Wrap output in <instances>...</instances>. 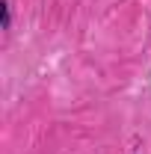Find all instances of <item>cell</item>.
I'll return each mask as SVG.
<instances>
[{
    "label": "cell",
    "mask_w": 151,
    "mask_h": 154,
    "mask_svg": "<svg viewBox=\"0 0 151 154\" xmlns=\"http://www.w3.org/2000/svg\"><path fill=\"white\" fill-rule=\"evenodd\" d=\"M9 21H12V12H9V3H3V30H9Z\"/></svg>",
    "instance_id": "cell-1"
}]
</instances>
